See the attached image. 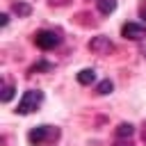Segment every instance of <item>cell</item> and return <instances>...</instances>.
Wrapping results in <instances>:
<instances>
[{
	"label": "cell",
	"instance_id": "cell-1",
	"mask_svg": "<svg viewBox=\"0 0 146 146\" xmlns=\"http://www.w3.org/2000/svg\"><path fill=\"white\" fill-rule=\"evenodd\" d=\"M57 137H59V130L55 125H36L27 132V141L32 146H43V144L57 141Z\"/></svg>",
	"mask_w": 146,
	"mask_h": 146
},
{
	"label": "cell",
	"instance_id": "cell-2",
	"mask_svg": "<svg viewBox=\"0 0 146 146\" xmlns=\"http://www.w3.org/2000/svg\"><path fill=\"white\" fill-rule=\"evenodd\" d=\"M41 103H43V91H39V89H27V91L23 94L16 112H18V114H32Z\"/></svg>",
	"mask_w": 146,
	"mask_h": 146
},
{
	"label": "cell",
	"instance_id": "cell-3",
	"mask_svg": "<svg viewBox=\"0 0 146 146\" xmlns=\"http://www.w3.org/2000/svg\"><path fill=\"white\" fill-rule=\"evenodd\" d=\"M34 43L41 48V50H52L55 46L62 43V34L55 32V30H41L34 34Z\"/></svg>",
	"mask_w": 146,
	"mask_h": 146
},
{
	"label": "cell",
	"instance_id": "cell-4",
	"mask_svg": "<svg viewBox=\"0 0 146 146\" xmlns=\"http://www.w3.org/2000/svg\"><path fill=\"white\" fill-rule=\"evenodd\" d=\"M89 50L96 52V55H110V52H114V43L110 41V36L98 34V36H94L89 41Z\"/></svg>",
	"mask_w": 146,
	"mask_h": 146
},
{
	"label": "cell",
	"instance_id": "cell-5",
	"mask_svg": "<svg viewBox=\"0 0 146 146\" xmlns=\"http://www.w3.org/2000/svg\"><path fill=\"white\" fill-rule=\"evenodd\" d=\"M121 34H123V39L141 41V39L146 36V27H144V25H139V23H125V25L121 27Z\"/></svg>",
	"mask_w": 146,
	"mask_h": 146
},
{
	"label": "cell",
	"instance_id": "cell-6",
	"mask_svg": "<svg viewBox=\"0 0 146 146\" xmlns=\"http://www.w3.org/2000/svg\"><path fill=\"white\" fill-rule=\"evenodd\" d=\"M135 135V125L130 123H119L116 125V132H114V139H130Z\"/></svg>",
	"mask_w": 146,
	"mask_h": 146
},
{
	"label": "cell",
	"instance_id": "cell-7",
	"mask_svg": "<svg viewBox=\"0 0 146 146\" xmlns=\"http://www.w3.org/2000/svg\"><path fill=\"white\" fill-rule=\"evenodd\" d=\"M96 7H98V11L103 16H107V14H112L116 9V0H96Z\"/></svg>",
	"mask_w": 146,
	"mask_h": 146
},
{
	"label": "cell",
	"instance_id": "cell-8",
	"mask_svg": "<svg viewBox=\"0 0 146 146\" xmlns=\"http://www.w3.org/2000/svg\"><path fill=\"white\" fill-rule=\"evenodd\" d=\"M96 80V71L94 68H82L80 73H78V82L80 84H91Z\"/></svg>",
	"mask_w": 146,
	"mask_h": 146
},
{
	"label": "cell",
	"instance_id": "cell-9",
	"mask_svg": "<svg viewBox=\"0 0 146 146\" xmlns=\"http://www.w3.org/2000/svg\"><path fill=\"white\" fill-rule=\"evenodd\" d=\"M11 11H14L16 16H30V14H32V7L25 5V2H14V5H11Z\"/></svg>",
	"mask_w": 146,
	"mask_h": 146
},
{
	"label": "cell",
	"instance_id": "cell-10",
	"mask_svg": "<svg viewBox=\"0 0 146 146\" xmlns=\"http://www.w3.org/2000/svg\"><path fill=\"white\" fill-rule=\"evenodd\" d=\"M112 89H114L112 80H103V82L96 87V94H98V96H107V94H112Z\"/></svg>",
	"mask_w": 146,
	"mask_h": 146
},
{
	"label": "cell",
	"instance_id": "cell-11",
	"mask_svg": "<svg viewBox=\"0 0 146 146\" xmlns=\"http://www.w3.org/2000/svg\"><path fill=\"white\" fill-rule=\"evenodd\" d=\"M39 71H52V64L50 62H36L34 66H30V75L32 73H39Z\"/></svg>",
	"mask_w": 146,
	"mask_h": 146
},
{
	"label": "cell",
	"instance_id": "cell-12",
	"mask_svg": "<svg viewBox=\"0 0 146 146\" xmlns=\"http://www.w3.org/2000/svg\"><path fill=\"white\" fill-rule=\"evenodd\" d=\"M11 96H14V87H11V84H5V87H2V96H0V100H2V103H9Z\"/></svg>",
	"mask_w": 146,
	"mask_h": 146
},
{
	"label": "cell",
	"instance_id": "cell-13",
	"mask_svg": "<svg viewBox=\"0 0 146 146\" xmlns=\"http://www.w3.org/2000/svg\"><path fill=\"white\" fill-rule=\"evenodd\" d=\"M114 146H132L130 139H114Z\"/></svg>",
	"mask_w": 146,
	"mask_h": 146
},
{
	"label": "cell",
	"instance_id": "cell-14",
	"mask_svg": "<svg viewBox=\"0 0 146 146\" xmlns=\"http://www.w3.org/2000/svg\"><path fill=\"white\" fill-rule=\"evenodd\" d=\"M7 23H9V16H7V14H2V16H0V25H2V27H5V25H7Z\"/></svg>",
	"mask_w": 146,
	"mask_h": 146
},
{
	"label": "cell",
	"instance_id": "cell-15",
	"mask_svg": "<svg viewBox=\"0 0 146 146\" xmlns=\"http://www.w3.org/2000/svg\"><path fill=\"white\" fill-rule=\"evenodd\" d=\"M139 16H141V21L146 23V7H141V9H139Z\"/></svg>",
	"mask_w": 146,
	"mask_h": 146
}]
</instances>
